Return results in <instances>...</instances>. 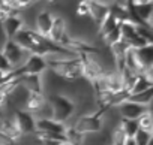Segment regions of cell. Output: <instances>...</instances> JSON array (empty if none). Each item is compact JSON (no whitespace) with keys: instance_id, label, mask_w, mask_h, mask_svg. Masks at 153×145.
I'll return each instance as SVG.
<instances>
[{"instance_id":"cell-1","label":"cell","mask_w":153,"mask_h":145,"mask_svg":"<svg viewBox=\"0 0 153 145\" xmlns=\"http://www.w3.org/2000/svg\"><path fill=\"white\" fill-rule=\"evenodd\" d=\"M47 69L53 70L54 74L66 81H76L83 78V69H81V58L76 57H45Z\"/></svg>"},{"instance_id":"cell-2","label":"cell","mask_w":153,"mask_h":145,"mask_svg":"<svg viewBox=\"0 0 153 145\" xmlns=\"http://www.w3.org/2000/svg\"><path fill=\"white\" fill-rule=\"evenodd\" d=\"M47 103L51 111V118L62 124H65L75 112L74 99H71L65 94H51V96H48Z\"/></svg>"},{"instance_id":"cell-3","label":"cell","mask_w":153,"mask_h":145,"mask_svg":"<svg viewBox=\"0 0 153 145\" xmlns=\"http://www.w3.org/2000/svg\"><path fill=\"white\" fill-rule=\"evenodd\" d=\"M104 111H96L93 114H87V115H81L75 120L74 126H71L76 133H80L83 136L86 135H92V133H98L102 130V124H104Z\"/></svg>"},{"instance_id":"cell-4","label":"cell","mask_w":153,"mask_h":145,"mask_svg":"<svg viewBox=\"0 0 153 145\" xmlns=\"http://www.w3.org/2000/svg\"><path fill=\"white\" fill-rule=\"evenodd\" d=\"M80 58H81L83 78H86L89 82H92V84L96 82L105 74L104 66L95 55H80Z\"/></svg>"},{"instance_id":"cell-5","label":"cell","mask_w":153,"mask_h":145,"mask_svg":"<svg viewBox=\"0 0 153 145\" xmlns=\"http://www.w3.org/2000/svg\"><path fill=\"white\" fill-rule=\"evenodd\" d=\"M0 52L5 55V58L8 60V63L11 64L12 69L21 67V63H24L29 55L18 43H15V40H6L3 45V49Z\"/></svg>"},{"instance_id":"cell-6","label":"cell","mask_w":153,"mask_h":145,"mask_svg":"<svg viewBox=\"0 0 153 145\" xmlns=\"http://www.w3.org/2000/svg\"><path fill=\"white\" fill-rule=\"evenodd\" d=\"M117 111L120 114L122 118H126V120H140L143 115L152 112L150 111V106H144V105H138V103H134V102H129V100H125L123 103H120L117 106Z\"/></svg>"},{"instance_id":"cell-7","label":"cell","mask_w":153,"mask_h":145,"mask_svg":"<svg viewBox=\"0 0 153 145\" xmlns=\"http://www.w3.org/2000/svg\"><path fill=\"white\" fill-rule=\"evenodd\" d=\"M65 48L75 55H98L101 52L95 45H92L86 40H81V39H76V38H71V36L68 38Z\"/></svg>"},{"instance_id":"cell-8","label":"cell","mask_w":153,"mask_h":145,"mask_svg":"<svg viewBox=\"0 0 153 145\" xmlns=\"http://www.w3.org/2000/svg\"><path fill=\"white\" fill-rule=\"evenodd\" d=\"M12 120L15 121L21 136L23 135H30V133L36 132V126H35L36 124V118L32 114L26 112L24 109H17L14 117H12Z\"/></svg>"},{"instance_id":"cell-9","label":"cell","mask_w":153,"mask_h":145,"mask_svg":"<svg viewBox=\"0 0 153 145\" xmlns=\"http://www.w3.org/2000/svg\"><path fill=\"white\" fill-rule=\"evenodd\" d=\"M69 35L66 32V21L63 17H54L53 20V24H51V29H50V33H48V39L60 46L65 48V43L68 40Z\"/></svg>"},{"instance_id":"cell-10","label":"cell","mask_w":153,"mask_h":145,"mask_svg":"<svg viewBox=\"0 0 153 145\" xmlns=\"http://www.w3.org/2000/svg\"><path fill=\"white\" fill-rule=\"evenodd\" d=\"M48 106L47 103V99L44 94H35V93H27L26 96V100H24V111L32 114L33 117L38 115L39 118L42 117L45 108Z\"/></svg>"},{"instance_id":"cell-11","label":"cell","mask_w":153,"mask_h":145,"mask_svg":"<svg viewBox=\"0 0 153 145\" xmlns=\"http://www.w3.org/2000/svg\"><path fill=\"white\" fill-rule=\"evenodd\" d=\"M23 75H41L42 72L47 70V61L45 57L39 55H27L26 61L18 67Z\"/></svg>"},{"instance_id":"cell-12","label":"cell","mask_w":153,"mask_h":145,"mask_svg":"<svg viewBox=\"0 0 153 145\" xmlns=\"http://www.w3.org/2000/svg\"><path fill=\"white\" fill-rule=\"evenodd\" d=\"M89 8H90V18L93 20L95 26L99 29L101 24L110 17V9H108V3L105 2H89Z\"/></svg>"},{"instance_id":"cell-13","label":"cell","mask_w":153,"mask_h":145,"mask_svg":"<svg viewBox=\"0 0 153 145\" xmlns=\"http://www.w3.org/2000/svg\"><path fill=\"white\" fill-rule=\"evenodd\" d=\"M36 132L39 133H54V135H63L66 130V124L57 123L53 118H38L36 120Z\"/></svg>"},{"instance_id":"cell-14","label":"cell","mask_w":153,"mask_h":145,"mask_svg":"<svg viewBox=\"0 0 153 145\" xmlns=\"http://www.w3.org/2000/svg\"><path fill=\"white\" fill-rule=\"evenodd\" d=\"M3 32H5V36H6V40H12L23 29H24V20L21 15H12L9 17L3 24Z\"/></svg>"},{"instance_id":"cell-15","label":"cell","mask_w":153,"mask_h":145,"mask_svg":"<svg viewBox=\"0 0 153 145\" xmlns=\"http://www.w3.org/2000/svg\"><path fill=\"white\" fill-rule=\"evenodd\" d=\"M20 87L27 93L44 94V85L41 75H21L20 77Z\"/></svg>"},{"instance_id":"cell-16","label":"cell","mask_w":153,"mask_h":145,"mask_svg":"<svg viewBox=\"0 0 153 145\" xmlns=\"http://www.w3.org/2000/svg\"><path fill=\"white\" fill-rule=\"evenodd\" d=\"M134 3V8H135V12L138 15V18L143 21V24H146L147 27L152 29V14H153V3L149 2V0H141V2H138V0H132Z\"/></svg>"},{"instance_id":"cell-17","label":"cell","mask_w":153,"mask_h":145,"mask_svg":"<svg viewBox=\"0 0 153 145\" xmlns=\"http://www.w3.org/2000/svg\"><path fill=\"white\" fill-rule=\"evenodd\" d=\"M153 88V77H152V70H147L144 74L138 75L131 91H129V96L131 94H138V93H143L146 90H150Z\"/></svg>"},{"instance_id":"cell-18","label":"cell","mask_w":153,"mask_h":145,"mask_svg":"<svg viewBox=\"0 0 153 145\" xmlns=\"http://www.w3.org/2000/svg\"><path fill=\"white\" fill-rule=\"evenodd\" d=\"M53 20H54V15L48 11H41L36 17V33L41 35V36H45L48 38V33H50V29H51V24H53Z\"/></svg>"},{"instance_id":"cell-19","label":"cell","mask_w":153,"mask_h":145,"mask_svg":"<svg viewBox=\"0 0 153 145\" xmlns=\"http://www.w3.org/2000/svg\"><path fill=\"white\" fill-rule=\"evenodd\" d=\"M135 55L141 64V67L144 69V72L152 70L153 69V43L141 48V49H134Z\"/></svg>"},{"instance_id":"cell-20","label":"cell","mask_w":153,"mask_h":145,"mask_svg":"<svg viewBox=\"0 0 153 145\" xmlns=\"http://www.w3.org/2000/svg\"><path fill=\"white\" fill-rule=\"evenodd\" d=\"M108 9H110V15H113L119 23L128 21V9L125 2H113L108 3Z\"/></svg>"},{"instance_id":"cell-21","label":"cell","mask_w":153,"mask_h":145,"mask_svg":"<svg viewBox=\"0 0 153 145\" xmlns=\"http://www.w3.org/2000/svg\"><path fill=\"white\" fill-rule=\"evenodd\" d=\"M0 132L8 135L9 138H12L15 141H18V138L21 136V133H20V130H18V127H17V124L12 118H3L0 121Z\"/></svg>"},{"instance_id":"cell-22","label":"cell","mask_w":153,"mask_h":145,"mask_svg":"<svg viewBox=\"0 0 153 145\" xmlns=\"http://www.w3.org/2000/svg\"><path fill=\"white\" fill-rule=\"evenodd\" d=\"M120 129L123 130L125 136L128 139H132L135 136V133L138 132V121L137 120H126V118H120V123H119Z\"/></svg>"},{"instance_id":"cell-23","label":"cell","mask_w":153,"mask_h":145,"mask_svg":"<svg viewBox=\"0 0 153 145\" xmlns=\"http://www.w3.org/2000/svg\"><path fill=\"white\" fill-rule=\"evenodd\" d=\"M152 99H153V88L146 90V91L138 93V94H131L128 97L129 102H134V103H138V105H144V106H150Z\"/></svg>"},{"instance_id":"cell-24","label":"cell","mask_w":153,"mask_h":145,"mask_svg":"<svg viewBox=\"0 0 153 145\" xmlns=\"http://www.w3.org/2000/svg\"><path fill=\"white\" fill-rule=\"evenodd\" d=\"M65 139H66V144L68 145H84V141H86V136L76 133L72 127H66L65 130Z\"/></svg>"},{"instance_id":"cell-25","label":"cell","mask_w":153,"mask_h":145,"mask_svg":"<svg viewBox=\"0 0 153 145\" xmlns=\"http://www.w3.org/2000/svg\"><path fill=\"white\" fill-rule=\"evenodd\" d=\"M2 3L15 14L21 12L23 9H26L27 6L32 5V2H29V0H2Z\"/></svg>"},{"instance_id":"cell-26","label":"cell","mask_w":153,"mask_h":145,"mask_svg":"<svg viewBox=\"0 0 153 145\" xmlns=\"http://www.w3.org/2000/svg\"><path fill=\"white\" fill-rule=\"evenodd\" d=\"M119 26H120V23H119L113 15H110V17L101 24V27L98 29V30H99V36L104 38L105 35H108L110 32H113V30H114L116 27H119Z\"/></svg>"},{"instance_id":"cell-27","label":"cell","mask_w":153,"mask_h":145,"mask_svg":"<svg viewBox=\"0 0 153 145\" xmlns=\"http://www.w3.org/2000/svg\"><path fill=\"white\" fill-rule=\"evenodd\" d=\"M102 40H104V43H105V46H108V48H111L113 45H116L119 40H122V32H120V26L119 27H116L113 32H110L108 35H105L104 38H102Z\"/></svg>"},{"instance_id":"cell-28","label":"cell","mask_w":153,"mask_h":145,"mask_svg":"<svg viewBox=\"0 0 153 145\" xmlns=\"http://www.w3.org/2000/svg\"><path fill=\"white\" fill-rule=\"evenodd\" d=\"M152 138H153V133H149V132H144V130L138 129V132L135 133V136L132 139H134L135 145H150Z\"/></svg>"},{"instance_id":"cell-29","label":"cell","mask_w":153,"mask_h":145,"mask_svg":"<svg viewBox=\"0 0 153 145\" xmlns=\"http://www.w3.org/2000/svg\"><path fill=\"white\" fill-rule=\"evenodd\" d=\"M126 136L123 133V130L120 129V126H116L111 132V145H125L126 142Z\"/></svg>"},{"instance_id":"cell-30","label":"cell","mask_w":153,"mask_h":145,"mask_svg":"<svg viewBox=\"0 0 153 145\" xmlns=\"http://www.w3.org/2000/svg\"><path fill=\"white\" fill-rule=\"evenodd\" d=\"M138 127L144 132H149V133H153V120H152V112L143 115L140 120H138Z\"/></svg>"},{"instance_id":"cell-31","label":"cell","mask_w":153,"mask_h":145,"mask_svg":"<svg viewBox=\"0 0 153 145\" xmlns=\"http://www.w3.org/2000/svg\"><path fill=\"white\" fill-rule=\"evenodd\" d=\"M76 17H81V18H90V8H89V2L87 0H83V2L78 3L76 6Z\"/></svg>"},{"instance_id":"cell-32","label":"cell","mask_w":153,"mask_h":145,"mask_svg":"<svg viewBox=\"0 0 153 145\" xmlns=\"http://www.w3.org/2000/svg\"><path fill=\"white\" fill-rule=\"evenodd\" d=\"M12 15H17L15 12H12L9 8H6L2 2H0V24H3L9 17H12Z\"/></svg>"},{"instance_id":"cell-33","label":"cell","mask_w":153,"mask_h":145,"mask_svg":"<svg viewBox=\"0 0 153 145\" xmlns=\"http://www.w3.org/2000/svg\"><path fill=\"white\" fill-rule=\"evenodd\" d=\"M0 70L3 72V74H11V72L14 70L12 67H11V64L8 63V60L5 58V55L0 52Z\"/></svg>"},{"instance_id":"cell-34","label":"cell","mask_w":153,"mask_h":145,"mask_svg":"<svg viewBox=\"0 0 153 145\" xmlns=\"http://www.w3.org/2000/svg\"><path fill=\"white\" fill-rule=\"evenodd\" d=\"M0 145H18V141L9 138L8 135L0 132Z\"/></svg>"},{"instance_id":"cell-35","label":"cell","mask_w":153,"mask_h":145,"mask_svg":"<svg viewBox=\"0 0 153 145\" xmlns=\"http://www.w3.org/2000/svg\"><path fill=\"white\" fill-rule=\"evenodd\" d=\"M11 75H12V72H11V74H3V72L0 70V84L5 82V81H8V79L11 78Z\"/></svg>"},{"instance_id":"cell-36","label":"cell","mask_w":153,"mask_h":145,"mask_svg":"<svg viewBox=\"0 0 153 145\" xmlns=\"http://www.w3.org/2000/svg\"><path fill=\"white\" fill-rule=\"evenodd\" d=\"M125 145H135V142H134V139H126Z\"/></svg>"},{"instance_id":"cell-37","label":"cell","mask_w":153,"mask_h":145,"mask_svg":"<svg viewBox=\"0 0 153 145\" xmlns=\"http://www.w3.org/2000/svg\"><path fill=\"white\" fill-rule=\"evenodd\" d=\"M60 145H68V144H66V142H63V144H60Z\"/></svg>"}]
</instances>
